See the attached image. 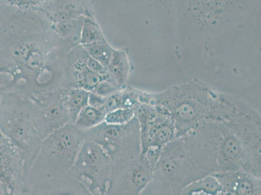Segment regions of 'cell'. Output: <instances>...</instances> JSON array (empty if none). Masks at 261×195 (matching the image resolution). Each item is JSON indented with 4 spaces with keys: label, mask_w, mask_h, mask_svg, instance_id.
<instances>
[{
    "label": "cell",
    "mask_w": 261,
    "mask_h": 195,
    "mask_svg": "<svg viewBox=\"0 0 261 195\" xmlns=\"http://www.w3.org/2000/svg\"><path fill=\"white\" fill-rule=\"evenodd\" d=\"M239 97L222 93L199 80L174 85L158 93H148V104L169 113L177 138L188 134L203 121L227 122L236 113Z\"/></svg>",
    "instance_id": "cell-1"
},
{
    "label": "cell",
    "mask_w": 261,
    "mask_h": 195,
    "mask_svg": "<svg viewBox=\"0 0 261 195\" xmlns=\"http://www.w3.org/2000/svg\"><path fill=\"white\" fill-rule=\"evenodd\" d=\"M181 138L191 158L210 175L243 171L258 176L243 144L226 123L203 121Z\"/></svg>",
    "instance_id": "cell-2"
},
{
    "label": "cell",
    "mask_w": 261,
    "mask_h": 195,
    "mask_svg": "<svg viewBox=\"0 0 261 195\" xmlns=\"http://www.w3.org/2000/svg\"><path fill=\"white\" fill-rule=\"evenodd\" d=\"M84 135L85 141L99 144L113 163L118 159L134 158L141 155L139 124L135 117L123 125L102 123L92 129L84 131Z\"/></svg>",
    "instance_id": "cell-3"
},
{
    "label": "cell",
    "mask_w": 261,
    "mask_h": 195,
    "mask_svg": "<svg viewBox=\"0 0 261 195\" xmlns=\"http://www.w3.org/2000/svg\"><path fill=\"white\" fill-rule=\"evenodd\" d=\"M154 174L167 181L180 194L187 185L210 175L190 156L182 138H178L163 147Z\"/></svg>",
    "instance_id": "cell-4"
},
{
    "label": "cell",
    "mask_w": 261,
    "mask_h": 195,
    "mask_svg": "<svg viewBox=\"0 0 261 195\" xmlns=\"http://www.w3.org/2000/svg\"><path fill=\"white\" fill-rule=\"evenodd\" d=\"M67 90L58 88L26 95L33 127L42 141L54 131L70 124L66 106Z\"/></svg>",
    "instance_id": "cell-5"
},
{
    "label": "cell",
    "mask_w": 261,
    "mask_h": 195,
    "mask_svg": "<svg viewBox=\"0 0 261 195\" xmlns=\"http://www.w3.org/2000/svg\"><path fill=\"white\" fill-rule=\"evenodd\" d=\"M154 171L141 155L114 161L106 195H139L152 179Z\"/></svg>",
    "instance_id": "cell-6"
},
{
    "label": "cell",
    "mask_w": 261,
    "mask_h": 195,
    "mask_svg": "<svg viewBox=\"0 0 261 195\" xmlns=\"http://www.w3.org/2000/svg\"><path fill=\"white\" fill-rule=\"evenodd\" d=\"M141 137V152L149 147L163 149L178 139L176 127L172 116L153 104H141L135 111Z\"/></svg>",
    "instance_id": "cell-7"
},
{
    "label": "cell",
    "mask_w": 261,
    "mask_h": 195,
    "mask_svg": "<svg viewBox=\"0 0 261 195\" xmlns=\"http://www.w3.org/2000/svg\"><path fill=\"white\" fill-rule=\"evenodd\" d=\"M12 101L9 128L10 141L20 151L23 159L37 157L42 141L33 127L27 98L15 93L12 96Z\"/></svg>",
    "instance_id": "cell-8"
},
{
    "label": "cell",
    "mask_w": 261,
    "mask_h": 195,
    "mask_svg": "<svg viewBox=\"0 0 261 195\" xmlns=\"http://www.w3.org/2000/svg\"><path fill=\"white\" fill-rule=\"evenodd\" d=\"M85 141L84 131L72 124L54 131L42 140L37 158L51 159L59 166L72 167L81 147Z\"/></svg>",
    "instance_id": "cell-9"
},
{
    "label": "cell",
    "mask_w": 261,
    "mask_h": 195,
    "mask_svg": "<svg viewBox=\"0 0 261 195\" xmlns=\"http://www.w3.org/2000/svg\"><path fill=\"white\" fill-rule=\"evenodd\" d=\"M113 162L99 144L85 141L78 152L72 168L81 176L89 179V182L96 183L101 188L106 186L110 175Z\"/></svg>",
    "instance_id": "cell-10"
},
{
    "label": "cell",
    "mask_w": 261,
    "mask_h": 195,
    "mask_svg": "<svg viewBox=\"0 0 261 195\" xmlns=\"http://www.w3.org/2000/svg\"><path fill=\"white\" fill-rule=\"evenodd\" d=\"M38 10L51 23L70 22L82 17H94L89 1H39Z\"/></svg>",
    "instance_id": "cell-11"
},
{
    "label": "cell",
    "mask_w": 261,
    "mask_h": 195,
    "mask_svg": "<svg viewBox=\"0 0 261 195\" xmlns=\"http://www.w3.org/2000/svg\"><path fill=\"white\" fill-rule=\"evenodd\" d=\"M224 195H261V177L243 171L213 174Z\"/></svg>",
    "instance_id": "cell-12"
},
{
    "label": "cell",
    "mask_w": 261,
    "mask_h": 195,
    "mask_svg": "<svg viewBox=\"0 0 261 195\" xmlns=\"http://www.w3.org/2000/svg\"><path fill=\"white\" fill-rule=\"evenodd\" d=\"M107 69L111 78L118 86L121 88L126 87L125 85L130 71L126 50L115 49Z\"/></svg>",
    "instance_id": "cell-13"
},
{
    "label": "cell",
    "mask_w": 261,
    "mask_h": 195,
    "mask_svg": "<svg viewBox=\"0 0 261 195\" xmlns=\"http://www.w3.org/2000/svg\"><path fill=\"white\" fill-rule=\"evenodd\" d=\"M221 192L218 180L214 176L208 175L185 187L181 195H218Z\"/></svg>",
    "instance_id": "cell-14"
},
{
    "label": "cell",
    "mask_w": 261,
    "mask_h": 195,
    "mask_svg": "<svg viewBox=\"0 0 261 195\" xmlns=\"http://www.w3.org/2000/svg\"><path fill=\"white\" fill-rule=\"evenodd\" d=\"M90 92L79 88H70L66 94V106L70 124L73 125L81 111L89 106Z\"/></svg>",
    "instance_id": "cell-15"
},
{
    "label": "cell",
    "mask_w": 261,
    "mask_h": 195,
    "mask_svg": "<svg viewBox=\"0 0 261 195\" xmlns=\"http://www.w3.org/2000/svg\"><path fill=\"white\" fill-rule=\"evenodd\" d=\"M106 114L103 108L87 106L78 115L73 125L82 131L92 129L104 122Z\"/></svg>",
    "instance_id": "cell-16"
},
{
    "label": "cell",
    "mask_w": 261,
    "mask_h": 195,
    "mask_svg": "<svg viewBox=\"0 0 261 195\" xmlns=\"http://www.w3.org/2000/svg\"><path fill=\"white\" fill-rule=\"evenodd\" d=\"M106 40L105 36L94 17L85 18L81 33V46H89Z\"/></svg>",
    "instance_id": "cell-17"
},
{
    "label": "cell",
    "mask_w": 261,
    "mask_h": 195,
    "mask_svg": "<svg viewBox=\"0 0 261 195\" xmlns=\"http://www.w3.org/2000/svg\"><path fill=\"white\" fill-rule=\"evenodd\" d=\"M83 47L86 50L88 54L92 59L98 61L106 68L108 67L109 61H110L111 57L115 50L109 44L107 40Z\"/></svg>",
    "instance_id": "cell-18"
},
{
    "label": "cell",
    "mask_w": 261,
    "mask_h": 195,
    "mask_svg": "<svg viewBox=\"0 0 261 195\" xmlns=\"http://www.w3.org/2000/svg\"><path fill=\"white\" fill-rule=\"evenodd\" d=\"M139 195H181L175 192L167 181L160 176L153 174L151 180L146 187Z\"/></svg>",
    "instance_id": "cell-19"
},
{
    "label": "cell",
    "mask_w": 261,
    "mask_h": 195,
    "mask_svg": "<svg viewBox=\"0 0 261 195\" xmlns=\"http://www.w3.org/2000/svg\"><path fill=\"white\" fill-rule=\"evenodd\" d=\"M142 90L133 87H125L120 90L121 108L136 109L141 105Z\"/></svg>",
    "instance_id": "cell-20"
},
{
    "label": "cell",
    "mask_w": 261,
    "mask_h": 195,
    "mask_svg": "<svg viewBox=\"0 0 261 195\" xmlns=\"http://www.w3.org/2000/svg\"><path fill=\"white\" fill-rule=\"evenodd\" d=\"M135 117L134 109L120 108L107 113L104 123L109 125H123Z\"/></svg>",
    "instance_id": "cell-21"
},
{
    "label": "cell",
    "mask_w": 261,
    "mask_h": 195,
    "mask_svg": "<svg viewBox=\"0 0 261 195\" xmlns=\"http://www.w3.org/2000/svg\"><path fill=\"white\" fill-rule=\"evenodd\" d=\"M121 89L122 88L118 86L116 83L103 80L98 83L91 92L98 95V96L107 98L115 93Z\"/></svg>",
    "instance_id": "cell-22"
},
{
    "label": "cell",
    "mask_w": 261,
    "mask_h": 195,
    "mask_svg": "<svg viewBox=\"0 0 261 195\" xmlns=\"http://www.w3.org/2000/svg\"><path fill=\"white\" fill-rule=\"evenodd\" d=\"M120 90L106 98L105 104L103 106L104 110H105L106 113L121 108Z\"/></svg>",
    "instance_id": "cell-23"
},
{
    "label": "cell",
    "mask_w": 261,
    "mask_h": 195,
    "mask_svg": "<svg viewBox=\"0 0 261 195\" xmlns=\"http://www.w3.org/2000/svg\"><path fill=\"white\" fill-rule=\"evenodd\" d=\"M106 98L98 96L92 92H90L89 98V106L93 107L95 108H103L105 104Z\"/></svg>",
    "instance_id": "cell-24"
},
{
    "label": "cell",
    "mask_w": 261,
    "mask_h": 195,
    "mask_svg": "<svg viewBox=\"0 0 261 195\" xmlns=\"http://www.w3.org/2000/svg\"><path fill=\"white\" fill-rule=\"evenodd\" d=\"M218 195H224V194H222V193H220V194H218Z\"/></svg>",
    "instance_id": "cell-25"
}]
</instances>
